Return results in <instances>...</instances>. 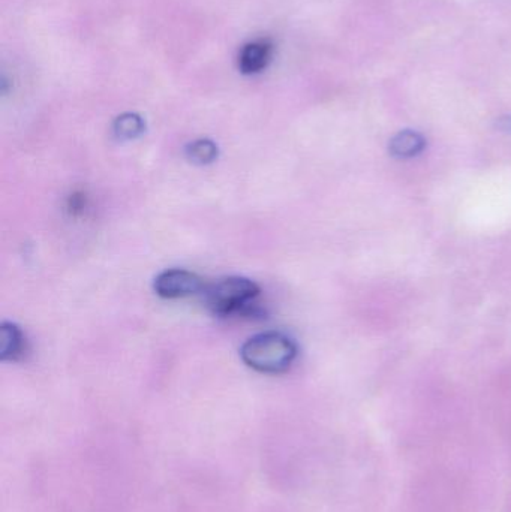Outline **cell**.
Here are the masks:
<instances>
[{
  "label": "cell",
  "instance_id": "cell-1",
  "mask_svg": "<svg viewBox=\"0 0 511 512\" xmlns=\"http://www.w3.org/2000/svg\"><path fill=\"white\" fill-rule=\"evenodd\" d=\"M246 366L261 373H282L290 369L297 357V346L285 334L261 333L246 340L240 349Z\"/></svg>",
  "mask_w": 511,
  "mask_h": 512
},
{
  "label": "cell",
  "instance_id": "cell-2",
  "mask_svg": "<svg viewBox=\"0 0 511 512\" xmlns=\"http://www.w3.org/2000/svg\"><path fill=\"white\" fill-rule=\"evenodd\" d=\"M260 295V288L251 279L240 276L225 277L204 289V300L210 312L230 316L248 309Z\"/></svg>",
  "mask_w": 511,
  "mask_h": 512
},
{
  "label": "cell",
  "instance_id": "cell-3",
  "mask_svg": "<svg viewBox=\"0 0 511 512\" xmlns=\"http://www.w3.org/2000/svg\"><path fill=\"white\" fill-rule=\"evenodd\" d=\"M156 294L162 298L191 297L203 291L204 283L198 274L182 268H171L156 276L153 283Z\"/></svg>",
  "mask_w": 511,
  "mask_h": 512
},
{
  "label": "cell",
  "instance_id": "cell-4",
  "mask_svg": "<svg viewBox=\"0 0 511 512\" xmlns=\"http://www.w3.org/2000/svg\"><path fill=\"white\" fill-rule=\"evenodd\" d=\"M273 44L270 39L258 38L243 45L237 66L243 75H257L272 62Z\"/></svg>",
  "mask_w": 511,
  "mask_h": 512
},
{
  "label": "cell",
  "instance_id": "cell-5",
  "mask_svg": "<svg viewBox=\"0 0 511 512\" xmlns=\"http://www.w3.org/2000/svg\"><path fill=\"white\" fill-rule=\"evenodd\" d=\"M23 349L24 336L20 328L12 322H3L0 328V358L3 361L18 360Z\"/></svg>",
  "mask_w": 511,
  "mask_h": 512
},
{
  "label": "cell",
  "instance_id": "cell-6",
  "mask_svg": "<svg viewBox=\"0 0 511 512\" xmlns=\"http://www.w3.org/2000/svg\"><path fill=\"white\" fill-rule=\"evenodd\" d=\"M426 141L422 135L414 131L399 132L390 141V152L396 158H413L425 150Z\"/></svg>",
  "mask_w": 511,
  "mask_h": 512
},
{
  "label": "cell",
  "instance_id": "cell-7",
  "mask_svg": "<svg viewBox=\"0 0 511 512\" xmlns=\"http://www.w3.org/2000/svg\"><path fill=\"white\" fill-rule=\"evenodd\" d=\"M144 122L138 114L126 113L114 122V135L119 140L131 141L143 135Z\"/></svg>",
  "mask_w": 511,
  "mask_h": 512
},
{
  "label": "cell",
  "instance_id": "cell-8",
  "mask_svg": "<svg viewBox=\"0 0 511 512\" xmlns=\"http://www.w3.org/2000/svg\"><path fill=\"white\" fill-rule=\"evenodd\" d=\"M186 156L197 165L212 164L218 158V146L210 140H197L186 147Z\"/></svg>",
  "mask_w": 511,
  "mask_h": 512
}]
</instances>
